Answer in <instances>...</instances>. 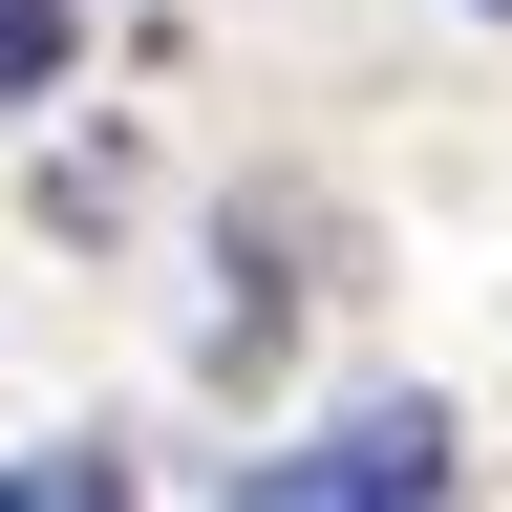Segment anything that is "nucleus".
<instances>
[{
	"mask_svg": "<svg viewBox=\"0 0 512 512\" xmlns=\"http://www.w3.org/2000/svg\"><path fill=\"white\" fill-rule=\"evenodd\" d=\"M64 43H86V0H0V107H43Z\"/></svg>",
	"mask_w": 512,
	"mask_h": 512,
	"instance_id": "obj_2",
	"label": "nucleus"
},
{
	"mask_svg": "<svg viewBox=\"0 0 512 512\" xmlns=\"http://www.w3.org/2000/svg\"><path fill=\"white\" fill-rule=\"evenodd\" d=\"M128 470H107V448H0V512H107Z\"/></svg>",
	"mask_w": 512,
	"mask_h": 512,
	"instance_id": "obj_3",
	"label": "nucleus"
},
{
	"mask_svg": "<svg viewBox=\"0 0 512 512\" xmlns=\"http://www.w3.org/2000/svg\"><path fill=\"white\" fill-rule=\"evenodd\" d=\"M448 470H470V448H448V406H342L320 448H256V512H448Z\"/></svg>",
	"mask_w": 512,
	"mask_h": 512,
	"instance_id": "obj_1",
	"label": "nucleus"
},
{
	"mask_svg": "<svg viewBox=\"0 0 512 512\" xmlns=\"http://www.w3.org/2000/svg\"><path fill=\"white\" fill-rule=\"evenodd\" d=\"M491 22H512V0H491Z\"/></svg>",
	"mask_w": 512,
	"mask_h": 512,
	"instance_id": "obj_4",
	"label": "nucleus"
}]
</instances>
